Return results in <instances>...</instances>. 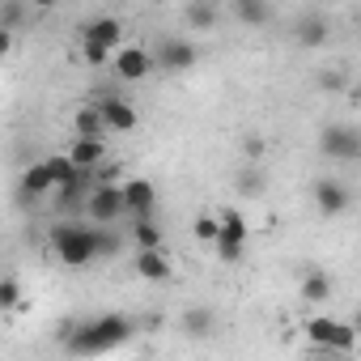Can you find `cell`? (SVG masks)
<instances>
[{
    "instance_id": "6da1fadb",
    "label": "cell",
    "mask_w": 361,
    "mask_h": 361,
    "mask_svg": "<svg viewBox=\"0 0 361 361\" xmlns=\"http://www.w3.org/2000/svg\"><path fill=\"white\" fill-rule=\"evenodd\" d=\"M132 331H136V323H132L128 314H102V319H90V323L68 327L64 344H68V353H77V357H98V353H111V348L128 344Z\"/></svg>"
},
{
    "instance_id": "3957f363",
    "label": "cell",
    "mask_w": 361,
    "mask_h": 361,
    "mask_svg": "<svg viewBox=\"0 0 361 361\" xmlns=\"http://www.w3.org/2000/svg\"><path fill=\"white\" fill-rule=\"evenodd\" d=\"M306 340L314 348H327V353H353L357 348V327L340 323V319H327V314H314V319H306Z\"/></svg>"
},
{
    "instance_id": "ffe728a7",
    "label": "cell",
    "mask_w": 361,
    "mask_h": 361,
    "mask_svg": "<svg viewBox=\"0 0 361 361\" xmlns=\"http://www.w3.org/2000/svg\"><path fill=\"white\" fill-rule=\"evenodd\" d=\"M234 13H238V22L247 30H259V26L272 22V5H268V0H243V5H234Z\"/></svg>"
},
{
    "instance_id": "7a4b0ae2",
    "label": "cell",
    "mask_w": 361,
    "mask_h": 361,
    "mask_svg": "<svg viewBox=\"0 0 361 361\" xmlns=\"http://www.w3.org/2000/svg\"><path fill=\"white\" fill-rule=\"evenodd\" d=\"M98 238H102V226H98V221H94V226H77V221H60V226H51V251H56V259L68 264V268H85V264H94V259L102 255Z\"/></svg>"
},
{
    "instance_id": "83f0119b",
    "label": "cell",
    "mask_w": 361,
    "mask_h": 361,
    "mask_svg": "<svg viewBox=\"0 0 361 361\" xmlns=\"http://www.w3.org/2000/svg\"><path fill=\"white\" fill-rule=\"evenodd\" d=\"M22 302V285L13 281V276H5V281H0V306H5V310H13Z\"/></svg>"
},
{
    "instance_id": "f546056e",
    "label": "cell",
    "mask_w": 361,
    "mask_h": 361,
    "mask_svg": "<svg viewBox=\"0 0 361 361\" xmlns=\"http://www.w3.org/2000/svg\"><path fill=\"white\" fill-rule=\"evenodd\" d=\"M348 323H353V327H357V336H361V306H357V314H353Z\"/></svg>"
},
{
    "instance_id": "30bf717a",
    "label": "cell",
    "mask_w": 361,
    "mask_h": 361,
    "mask_svg": "<svg viewBox=\"0 0 361 361\" xmlns=\"http://www.w3.org/2000/svg\"><path fill=\"white\" fill-rule=\"evenodd\" d=\"M136 276L140 281H153V285H161V281H170V259L161 255V247H136Z\"/></svg>"
},
{
    "instance_id": "8fae6325",
    "label": "cell",
    "mask_w": 361,
    "mask_h": 361,
    "mask_svg": "<svg viewBox=\"0 0 361 361\" xmlns=\"http://www.w3.org/2000/svg\"><path fill=\"white\" fill-rule=\"evenodd\" d=\"M123 196H128V217H153L157 188L149 183V178H128V183H123Z\"/></svg>"
},
{
    "instance_id": "52a82bcc",
    "label": "cell",
    "mask_w": 361,
    "mask_h": 361,
    "mask_svg": "<svg viewBox=\"0 0 361 361\" xmlns=\"http://www.w3.org/2000/svg\"><path fill=\"white\" fill-rule=\"evenodd\" d=\"M111 64H115V77H119V81H145V77L153 73L157 56L145 51V47H119Z\"/></svg>"
},
{
    "instance_id": "277c9868",
    "label": "cell",
    "mask_w": 361,
    "mask_h": 361,
    "mask_svg": "<svg viewBox=\"0 0 361 361\" xmlns=\"http://www.w3.org/2000/svg\"><path fill=\"white\" fill-rule=\"evenodd\" d=\"M85 213H90V221H98V226H115L119 217H128L123 183H111V178H102V183L90 192V200H85Z\"/></svg>"
},
{
    "instance_id": "5bb4252c",
    "label": "cell",
    "mask_w": 361,
    "mask_h": 361,
    "mask_svg": "<svg viewBox=\"0 0 361 361\" xmlns=\"http://www.w3.org/2000/svg\"><path fill=\"white\" fill-rule=\"evenodd\" d=\"M68 153H73V161H77L81 170H98L102 157H106V140H102V136H77V140L68 145Z\"/></svg>"
},
{
    "instance_id": "603a6c76",
    "label": "cell",
    "mask_w": 361,
    "mask_h": 361,
    "mask_svg": "<svg viewBox=\"0 0 361 361\" xmlns=\"http://www.w3.org/2000/svg\"><path fill=\"white\" fill-rule=\"evenodd\" d=\"M302 298L306 302H327L331 298V276L327 272H306L302 276Z\"/></svg>"
},
{
    "instance_id": "ba28073f",
    "label": "cell",
    "mask_w": 361,
    "mask_h": 361,
    "mask_svg": "<svg viewBox=\"0 0 361 361\" xmlns=\"http://www.w3.org/2000/svg\"><path fill=\"white\" fill-rule=\"evenodd\" d=\"M310 196H314V209H319L323 217H340V213H348V204H353V192L340 183V178H319Z\"/></svg>"
},
{
    "instance_id": "ac0fdd59",
    "label": "cell",
    "mask_w": 361,
    "mask_h": 361,
    "mask_svg": "<svg viewBox=\"0 0 361 361\" xmlns=\"http://www.w3.org/2000/svg\"><path fill=\"white\" fill-rule=\"evenodd\" d=\"M183 22L192 30H217V5H213V0H188Z\"/></svg>"
},
{
    "instance_id": "4fadbf2b",
    "label": "cell",
    "mask_w": 361,
    "mask_h": 361,
    "mask_svg": "<svg viewBox=\"0 0 361 361\" xmlns=\"http://www.w3.org/2000/svg\"><path fill=\"white\" fill-rule=\"evenodd\" d=\"M293 39H298L306 51H314V47H323V43L331 39V26H327V18H319V13H306V18L293 26Z\"/></svg>"
},
{
    "instance_id": "7c38bea8",
    "label": "cell",
    "mask_w": 361,
    "mask_h": 361,
    "mask_svg": "<svg viewBox=\"0 0 361 361\" xmlns=\"http://www.w3.org/2000/svg\"><path fill=\"white\" fill-rule=\"evenodd\" d=\"M98 106H102V115H106V128H111V132H132V128L140 123L136 106H132V102H123L119 94H106Z\"/></svg>"
},
{
    "instance_id": "2e32d148",
    "label": "cell",
    "mask_w": 361,
    "mask_h": 361,
    "mask_svg": "<svg viewBox=\"0 0 361 361\" xmlns=\"http://www.w3.org/2000/svg\"><path fill=\"white\" fill-rule=\"evenodd\" d=\"M81 35L102 39L106 47H115V51H119V43H123V22H119V18H94V22H85V30H81Z\"/></svg>"
},
{
    "instance_id": "1f68e13d",
    "label": "cell",
    "mask_w": 361,
    "mask_h": 361,
    "mask_svg": "<svg viewBox=\"0 0 361 361\" xmlns=\"http://www.w3.org/2000/svg\"><path fill=\"white\" fill-rule=\"evenodd\" d=\"M234 5H243V0H234Z\"/></svg>"
},
{
    "instance_id": "44dd1931",
    "label": "cell",
    "mask_w": 361,
    "mask_h": 361,
    "mask_svg": "<svg viewBox=\"0 0 361 361\" xmlns=\"http://www.w3.org/2000/svg\"><path fill=\"white\" fill-rule=\"evenodd\" d=\"M43 161H47V170H51V178H56V188L73 183V178L81 174V166L73 161V153H51V157H43Z\"/></svg>"
},
{
    "instance_id": "cb8c5ba5",
    "label": "cell",
    "mask_w": 361,
    "mask_h": 361,
    "mask_svg": "<svg viewBox=\"0 0 361 361\" xmlns=\"http://www.w3.org/2000/svg\"><path fill=\"white\" fill-rule=\"evenodd\" d=\"M178 323H183V331L188 336H209L213 331V310H204V306H192L183 319H178Z\"/></svg>"
},
{
    "instance_id": "d4e9b609",
    "label": "cell",
    "mask_w": 361,
    "mask_h": 361,
    "mask_svg": "<svg viewBox=\"0 0 361 361\" xmlns=\"http://www.w3.org/2000/svg\"><path fill=\"white\" fill-rule=\"evenodd\" d=\"M192 234H196V243H209V247H217V238H221V213H217V217L200 213V217L192 221Z\"/></svg>"
},
{
    "instance_id": "5b68a950",
    "label": "cell",
    "mask_w": 361,
    "mask_h": 361,
    "mask_svg": "<svg viewBox=\"0 0 361 361\" xmlns=\"http://www.w3.org/2000/svg\"><path fill=\"white\" fill-rule=\"evenodd\" d=\"M319 149L331 161H361V132L353 123H323Z\"/></svg>"
},
{
    "instance_id": "9c48e42d",
    "label": "cell",
    "mask_w": 361,
    "mask_h": 361,
    "mask_svg": "<svg viewBox=\"0 0 361 361\" xmlns=\"http://www.w3.org/2000/svg\"><path fill=\"white\" fill-rule=\"evenodd\" d=\"M196 60H200V47L188 43V39H166L157 47V64L166 73H188V68H196Z\"/></svg>"
},
{
    "instance_id": "e0dca14e",
    "label": "cell",
    "mask_w": 361,
    "mask_h": 361,
    "mask_svg": "<svg viewBox=\"0 0 361 361\" xmlns=\"http://www.w3.org/2000/svg\"><path fill=\"white\" fill-rule=\"evenodd\" d=\"M73 128H77V136H102L106 140V115H102V106H81L77 115H73Z\"/></svg>"
},
{
    "instance_id": "484cf974",
    "label": "cell",
    "mask_w": 361,
    "mask_h": 361,
    "mask_svg": "<svg viewBox=\"0 0 361 361\" xmlns=\"http://www.w3.org/2000/svg\"><path fill=\"white\" fill-rule=\"evenodd\" d=\"M132 238L136 247H161V230L153 226V217H132Z\"/></svg>"
},
{
    "instance_id": "4dcf8cb0",
    "label": "cell",
    "mask_w": 361,
    "mask_h": 361,
    "mask_svg": "<svg viewBox=\"0 0 361 361\" xmlns=\"http://www.w3.org/2000/svg\"><path fill=\"white\" fill-rule=\"evenodd\" d=\"M35 5H39V9H51V5H56V0H35Z\"/></svg>"
},
{
    "instance_id": "f1b7e54d",
    "label": "cell",
    "mask_w": 361,
    "mask_h": 361,
    "mask_svg": "<svg viewBox=\"0 0 361 361\" xmlns=\"http://www.w3.org/2000/svg\"><path fill=\"white\" fill-rule=\"evenodd\" d=\"M243 153H247L251 161H259V157H264V140H259V136H247V140H243Z\"/></svg>"
},
{
    "instance_id": "8992f818",
    "label": "cell",
    "mask_w": 361,
    "mask_h": 361,
    "mask_svg": "<svg viewBox=\"0 0 361 361\" xmlns=\"http://www.w3.org/2000/svg\"><path fill=\"white\" fill-rule=\"evenodd\" d=\"M247 234H251L247 217H243V213H234V209H226V213H221L217 259H221V264H238V259H243V251H247Z\"/></svg>"
},
{
    "instance_id": "d6986e66",
    "label": "cell",
    "mask_w": 361,
    "mask_h": 361,
    "mask_svg": "<svg viewBox=\"0 0 361 361\" xmlns=\"http://www.w3.org/2000/svg\"><path fill=\"white\" fill-rule=\"evenodd\" d=\"M234 188H238V196H247V200H255V196H264V188H268V174L251 161V166H243L238 174H234Z\"/></svg>"
},
{
    "instance_id": "9a60e30c",
    "label": "cell",
    "mask_w": 361,
    "mask_h": 361,
    "mask_svg": "<svg viewBox=\"0 0 361 361\" xmlns=\"http://www.w3.org/2000/svg\"><path fill=\"white\" fill-rule=\"evenodd\" d=\"M47 192H56V178H51V170H47V161H35V166H26V174H22V196H47Z\"/></svg>"
},
{
    "instance_id": "4316f807",
    "label": "cell",
    "mask_w": 361,
    "mask_h": 361,
    "mask_svg": "<svg viewBox=\"0 0 361 361\" xmlns=\"http://www.w3.org/2000/svg\"><path fill=\"white\" fill-rule=\"evenodd\" d=\"M314 85H319V90H323V94H340V90H344V85H348V77H344V68H323V73H319V81H314Z\"/></svg>"
},
{
    "instance_id": "7402d4cb",
    "label": "cell",
    "mask_w": 361,
    "mask_h": 361,
    "mask_svg": "<svg viewBox=\"0 0 361 361\" xmlns=\"http://www.w3.org/2000/svg\"><path fill=\"white\" fill-rule=\"evenodd\" d=\"M81 60H85L90 68H102L106 60H115V47H106L102 39H90V35H81Z\"/></svg>"
}]
</instances>
